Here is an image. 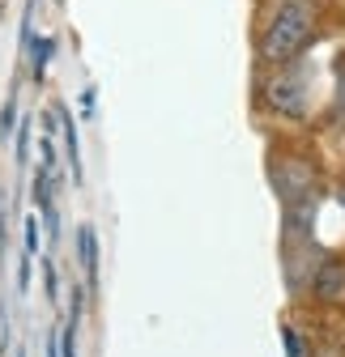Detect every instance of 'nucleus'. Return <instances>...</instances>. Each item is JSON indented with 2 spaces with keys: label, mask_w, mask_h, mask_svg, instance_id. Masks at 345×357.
I'll list each match as a JSON object with an SVG mask.
<instances>
[{
  "label": "nucleus",
  "mask_w": 345,
  "mask_h": 357,
  "mask_svg": "<svg viewBox=\"0 0 345 357\" xmlns=\"http://www.w3.org/2000/svg\"><path fill=\"white\" fill-rule=\"evenodd\" d=\"M316 0H281L260 43L265 64H290L298 52H307V43L316 38Z\"/></svg>",
  "instance_id": "nucleus-1"
},
{
  "label": "nucleus",
  "mask_w": 345,
  "mask_h": 357,
  "mask_svg": "<svg viewBox=\"0 0 345 357\" xmlns=\"http://www.w3.org/2000/svg\"><path fill=\"white\" fill-rule=\"evenodd\" d=\"M269 102L286 115H303L307 111V89L298 77H277V81H269Z\"/></svg>",
  "instance_id": "nucleus-2"
},
{
  "label": "nucleus",
  "mask_w": 345,
  "mask_h": 357,
  "mask_svg": "<svg viewBox=\"0 0 345 357\" xmlns=\"http://www.w3.org/2000/svg\"><path fill=\"white\" fill-rule=\"evenodd\" d=\"M77 247H81V259H85V277H90V285H94V281H98V238H94L90 226H81Z\"/></svg>",
  "instance_id": "nucleus-3"
},
{
  "label": "nucleus",
  "mask_w": 345,
  "mask_h": 357,
  "mask_svg": "<svg viewBox=\"0 0 345 357\" xmlns=\"http://www.w3.org/2000/svg\"><path fill=\"white\" fill-rule=\"evenodd\" d=\"M281 340H286V349H290V357H303V340L294 336V328H286L281 332Z\"/></svg>",
  "instance_id": "nucleus-4"
},
{
  "label": "nucleus",
  "mask_w": 345,
  "mask_h": 357,
  "mask_svg": "<svg viewBox=\"0 0 345 357\" xmlns=\"http://www.w3.org/2000/svg\"><path fill=\"white\" fill-rule=\"evenodd\" d=\"M26 247H30V251L38 247V221H34V217L26 221Z\"/></svg>",
  "instance_id": "nucleus-5"
},
{
  "label": "nucleus",
  "mask_w": 345,
  "mask_h": 357,
  "mask_svg": "<svg viewBox=\"0 0 345 357\" xmlns=\"http://www.w3.org/2000/svg\"><path fill=\"white\" fill-rule=\"evenodd\" d=\"M17 357H26V353H22V349H17Z\"/></svg>",
  "instance_id": "nucleus-6"
}]
</instances>
